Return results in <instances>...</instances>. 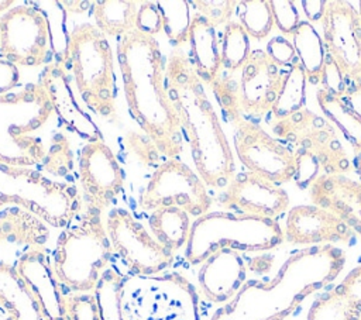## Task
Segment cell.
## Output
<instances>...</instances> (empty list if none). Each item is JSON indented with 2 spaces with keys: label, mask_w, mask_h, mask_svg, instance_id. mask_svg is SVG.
Wrapping results in <instances>:
<instances>
[{
  "label": "cell",
  "mask_w": 361,
  "mask_h": 320,
  "mask_svg": "<svg viewBox=\"0 0 361 320\" xmlns=\"http://www.w3.org/2000/svg\"><path fill=\"white\" fill-rule=\"evenodd\" d=\"M289 68H279L265 51H251L240 69L237 99L241 114L262 116L271 111Z\"/></svg>",
  "instance_id": "15"
},
{
  "label": "cell",
  "mask_w": 361,
  "mask_h": 320,
  "mask_svg": "<svg viewBox=\"0 0 361 320\" xmlns=\"http://www.w3.org/2000/svg\"><path fill=\"white\" fill-rule=\"evenodd\" d=\"M293 152H295V165H296L295 176H293L295 183L298 185V187L306 189L312 186L313 182L320 176L319 175V171L322 169L320 162L313 154L305 149H293Z\"/></svg>",
  "instance_id": "35"
},
{
  "label": "cell",
  "mask_w": 361,
  "mask_h": 320,
  "mask_svg": "<svg viewBox=\"0 0 361 320\" xmlns=\"http://www.w3.org/2000/svg\"><path fill=\"white\" fill-rule=\"evenodd\" d=\"M113 251L137 275H154L166 269L173 252L159 244L147 228L124 209H113L106 220Z\"/></svg>",
  "instance_id": "12"
},
{
  "label": "cell",
  "mask_w": 361,
  "mask_h": 320,
  "mask_svg": "<svg viewBox=\"0 0 361 320\" xmlns=\"http://www.w3.org/2000/svg\"><path fill=\"white\" fill-rule=\"evenodd\" d=\"M123 276L113 269H106L96 286V299L102 320H123L121 292Z\"/></svg>",
  "instance_id": "32"
},
{
  "label": "cell",
  "mask_w": 361,
  "mask_h": 320,
  "mask_svg": "<svg viewBox=\"0 0 361 320\" xmlns=\"http://www.w3.org/2000/svg\"><path fill=\"white\" fill-rule=\"evenodd\" d=\"M197 13L203 16L214 27L227 24L231 21L234 11L237 10L238 1L234 0H195L190 1Z\"/></svg>",
  "instance_id": "34"
},
{
  "label": "cell",
  "mask_w": 361,
  "mask_h": 320,
  "mask_svg": "<svg viewBox=\"0 0 361 320\" xmlns=\"http://www.w3.org/2000/svg\"><path fill=\"white\" fill-rule=\"evenodd\" d=\"M82 206L75 185L0 162V247L44 248L49 238L47 224L65 228Z\"/></svg>",
  "instance_id": "2"
},
{
  "label": "cell",
  "mask_w": 361,
  "mask_h": 320,
  "mask_svg": "<svg viewBox=\"0 0 361 320\" xmlns=\"http://www.w3.org/2000/svg\"><path fill=\"white\" fill-rule=\"evenodd\" d=\"M65 320H102L96 296L90 293H66Z\"/></svg>",
  "instance_id": "33"
},
{
  "label": "cell",
  "mask_w": 361,
  "mask_h": 320,
  "mask_svg": "<svg viewBox=\"0 0 361 320\" xmlns=\"http://www.w3.org/2000/svg\"><path fill=\"white\" fill-rule=\"evenodd\" d=\"M317 103L326 118L334 123L336 130H338L348 141L355 155L361 154V120L340 97H334L322 89L317 90Z\"/></svg>",
  "instance_id": "26"
},
{
  "label": "cell",
  "mask_w": 361,
  "mask_h": 320,
  "mask_svg": "<svg viewBox=\"0 0 361 320\" xmlns=\"http://www.w3.org/2000/svg\"><path fill=\"white\" fill-rule=\"evenodd\" d=\"M165 70L168 93L189 141L197 175L206 186L227 187L235 176L234 155L189 55L173 49Z\"/></svg>",
  "instance_id": "4"
},
{
  "label": "cell",
  "mask_w": 361,
  "mask_h": 320,
  "mask_svg": "<svg viewBox=\"0 0 361 320\" xmlns=\"http://www.w3.org/2000/svg\"><path fill=\"white\" fill-rule=\"evenodd\" d=\"M238 23L255 39L265 38L274 27V16L268 0H244L237 4Z\"/></svg>",
  "instance_id": "30"
},
{
  "label": "cell",
  "mask_w": 361,
  "mask_h": 320,
  "mask_svg": "<svg viewBox=\"0 0 361 320\" xmlns=\"http://www.w3.org/2000/svg\"><path fill=\"white\" fill-rule=\"evenodd\" d=\"M250 35L238 21H228L224 25L221 38V69L227 73L240 70L244 62L248 59Z\"/></svg>",
  "instance_id": "29"
},
{
  "label": "cell",
  "mask_w": 361,
  "mask_h": 320,
  "mask_svg": "<svg viewBox=\"0 0 361 320\" xmlns=\"http://www.w3.org/2000/svg\"><path fill=\"white\" fill-rule=\"evenodd\" d=\"M283 234L293 244H317L345 242L351 238L353 231L330 210L316 204H302L289 210Z\"/></svg>",
  "instance_id": "18"
},
{
  "label": "cell",
  "mask_w": 361,
  "mask_h": 320,
  "mask_svg": "<svg viewBox=\"0 0 361 320\" xmlns=\"http://www.w3.org/2000/svg\"><path fill=\"white\" fill-rule=\"evenodd\" d=\"M220 203L241 214L275 219L288 209L289 196L275 182L245 171L235 173L221 195Z\"/></svg>",
  "instance_id": "16"
},
{
  "label": "cell",
  "mask_w": 361,
  "mask_h": 320,
  "mask_svg": "<svg viewBox=\"0 0 361 320\" xmlns=\"http://www.w3.org/2000/svg\"><path fill=\"white\" fill-rule=\"evenodd\" d=\"M0 320H11L10 316L3 309H0Z\"/></svg>",
  "instance_id": "47"
},
{
  "label": "cell",
  "mask_w": 361,
  "mask_h": 320,
  "mask_svg": "<svg viewBox=\"0 0 361 320\" xmlns=\"http://www.w3.org/2000/svg\"><path fill=\"white\" fill-rule=\"evenodd\" d=\"M62 124L66 121L42 82L0 94V162L68 175L73 151Z\"/></svg>",
  "instance_id": "1"
},
{
  "label": "cell",
  "mask_w": 361,
  "mask_h": 320,
  "mask_svg": "<svg viewBox=\"0 0 361 320\" xmlns=\"http://www.w3.org/2000/svg\"><path fill=\"white\" fill-rule=\"evenodd\" d=\"M79 178L86 204L100 210L109 207L124 186L123 168L102 138L83 145L79 158Z\"/></svg>",
  "instance_id": "14"
},
{
  "label": "cell",
  "mask_w": 361,
  "mask_h": 320,
  "mask_svg": "<svg viewBox=\"0 0 361 320\" xmlns=\"http://www.w3.org/2000/svg\"><path fill=\"white\" fill-rule=\"evenodd\" d=\"M117 54L131 117L161 154L176 158L182 151V127L168 93L158 41L133 30L120 37Z\"/></svg>",
  "instance_id": "3"
},
{
  "label": "cell",
  "mask_w": 361,
  "mask_h": 320,
  "mask_svg": "<svg viewBox=\"0 0 361 320\" xmlns=\"http://www.w3.org/2000/svg\"><path fill=\"white\" fill-rule=\"evenodd\" d=\"M285 234L275 219L230 211H209L192 226L185 248V258L200 265L221 248L235 251H268L282 244Z\"/></svg>",
  "instance_id": "6"
},
{
  "label": "cell",
  "mask_w": 361,
  "mask_h": 320,
  "mask_svg": "<svg viewBox=\"0 0 361 320\" xmlns=\"http://www.w3.org/2000/svg\"><path fill=\"white\" fill-rule=\"evenodd\" d=\"M361 306L337 286L319 296L310 306L307 320H360Z\"/></svg>",
  "instance_id": "28"
},
{
  "label": "cell",
  "mask_w": 361,
  "mask_h": 320,
  "mask_svg": "<svg viewBox=\"0 0 361 320\" xmlns=\"http://www.w3.org/2000/svg\"><path fill=\"white\" fill-rule=\"evenodd\" d=\"M0 309L11 320H44L14 265L0 261Z\"/></svg>",
  "instance_id": "22"
},
{
  "label": "cell",
  "mask_w": 361,
  "mask_h": 320,
  "mask_svg": "<svg viewBox=\"0 0 361 320\" xmlns=\"http://www.w3.org/2000/svg\"><path fill=\"white\" fill-rule=\"evenodd\" d=\"M306 73L299 62H293L289 69L283 86L274 103L271 113L276 120L285 118L300 111L306 103Z\"/></svg>",
  "instance_id": "27"
},
{
  "label": "cell",
  "mask_w": 361,
  "mask_h": 320,
  "mask_svg": "<svg viewBox=\"0 0 361 320\" xmlns=\"http://www.w3.org/2000/svg\"><path fill=\"white\" fill-rule=\"evenodd\" d=\"M326 52L338 65L348 85L361 83V18L353 3L330 0L322 18Z\"/></svg>",
  "instance_id": "13"
},
{
  "label": "cell",
  "mask_w": 361,
  "mask_h": 320,
  "mask_svg": "<svg viewBox=\"0 0 361 320\" xmlns=\"http://www.w3.org/2000/svg\"><path fill=\"white\" fill-rule=\"evenodd\" d=\"M316 206L340 217L361 237V183L345 175H320L310 186Z\"/></svg>",
  "instance_id": "20"
},
{
  "label": "cell",
  "mask_w": 361,
  "mask_h": 320,
  "mask_svg": "<svg viewBox=\"0 0 361 320\" xmlns=\"http://www.w3.org/2000/svg\"><path fill=\"white\" fill-rule=\"evenodd\" d=\"M192 65L206 85H212L221 73V42H219L216 27L199 13L193 14L189 38Z\"/></svg>",
  "instance_id": "21"
},
{
  "label": "cell",
  "mask_w": 361,
  "mask_h": 320,
  "mask_svg": "<svg viewBox=\"0 0 361 320\" xmlns=\"http://www.w3.org/2000/svg\"><path fill=\"white\" fill-rule=\"evenodd\" d=\"M13 4H14L13 0H0V13L4 14L7 10L11 8L10 6H13Z\"/></svg>",
  "instance_id": "45"
},
{
  "label": "cell",
  "mask_w": 361,
  "mask_h": 320,
  "mask_svg": "<svg viewBox=\"0 0 361 320\" xmlns=\"http://www.w3.org/2000/svg\"><path fill=\"white\" fill-rule=\"evenodd\" d=\"M247 278V264L240 251L221 248L207 257L199 268L197 282L202 295L213 303L234 297Z\"/></svg>",
  "instance_id": "19"
},
{
  "label": "cell",
  "mask_w": 361,
  "mask_h": 320,
  "mask_svg": "<svg viewBox=\"0 0 361 320\" xmlns=\"http://www.w3.org/2000/svg\"><path fill=\"white\" fill-rule=\"evenodd\" d=\"M271 10L274 23L283 34H293L298 24L300 23L299 13L293 1L289 0H271Z\"/></svg>",
  "instance_id": "38"
},
{
  "label": "cell",
  "mask_w": 361,
  "mask_h": 320,
  "mask_svg": "<svg viewBox=\"0 0 361 320\" xmlns=\"http://www.w3.org/2000/svg\"><path fill=\"white\" fill-rule=\"evenodd\" d=\"M126 142L130 147V149L145 164V166L154 165L159 159V151L157 145L148 138L145 134L138 133H128L126 135Z\"/></svg>",
  "instance_id": "39"
},
{
  "label": "cell",
  "mask_w": 361,
  "mask_h": 320,
  "mask_svg": "<svg viewBox=\"0 0 361 320\" xmlns=\"http://www.w3.org/2000/svg\"><path fill=\"white\" fill-rule=\"evenodd\" d=\"M148 226L155 240L175 252L186 245L192 223L183 209L161 207L151 213Z\"/></svg>",
  "instance_id": "23"
},
{
  "label": "cell",
  "mask_w": 361,
  "mask_h": 320,
  "mask_svg": "<svg viewBox=\"0 0 361 320\" xmlns=\"http://www.w3.org/2000/svg\"><path fill=\"white\" fill-rule=\"evenodd\" d=\"M135 30L152 37L164 30L162 14L155 1H138Z\"/></svg>",
  "instance_id": "37"
},
{
  "label": "cell",
  "mask_w": 361,
  "mask_h": 320,
  "mask_svg": "<svg viewBox=\"0 0 361 320\" xmlns=\"http://www.w3.org/2000/svg\"><path fill=\"white\" fill-rule=\"evenodd\" d=\"M272 133L279 141L313 154L324 175H344L353 162L338 138L336 127L309 109H302L285 118L276 120Z\"/></svg>",
  "instance_id": "8"
},
{
  "label": "cell",
  "mask_w": 361,
  "mask_h": 320,
  "mask_svg": "<svg viewBox=\"0 0 361 320\" xmlns=\"http://www.w3.org/2000/svg\"><path fill=\"white\" fill-rule=\"evenodd\" d=\"M226 118L234 127L235 154L247 171L276 185L293 179L296 169L293 149L271 137L258 124L244 118L241 113H234Z\"/></svg>",
  "instance_id": "11"
},
{
  "label": "cell",
  "mask_w": 361,
  "mask_h": 320,
  "mask_svg": "<svg viewBox=\"0 0 361 320\" xmlns=\"http://www.w3.org/2000/svg\"><path fill=\"white\" fill-rule=\"evenodd\" d=\"M20 82L18 68L7 59H0V94L8 93Z\"/></svg>",
  "instance_id": "42"
},
{
  "label": "cell",
  "mask_w": 361,
  "mask_h": 320,
  "mask_svg": "<svg viewBox=\"0 0 361 320\" xmlns=\"http://www.w3.org/2000/svg\"><path fill=\"white\" fill-rule=\"evenodd\" d=\"M93 18L96 27L109 35H124L135 30L138 1L133 0H100L93 1Z\"/></svg>",
  "instance_id": "25"
},
{
  "label": "cell",
  "mask_w": 361,
  "mask_h": 320,
  "mask_svg": "<svg viewBox=\"0 0 361 320\" xmlns=\"http://www.w3.org/2000/svg\"><path fill=\"white\" fill-rule=\"evenodd\" d=\"M111 252L102 210L86 204L82 219L59 234L52 254V268L63 288L86 293L96 289Z\"/></svg>",
  "instance_id": "5"
},
{
  "label": "cell",
  "mask_w": 361,
  "mask_h": 320,
  "mask_svg": "<svg viewBox=\"0 0 361 320\" xmlns=\"http://www.w3.org/2000/svg\"><path fill=\"white\" fill-rule=\"evenodd\" d=\"M44 320H65L63 286L58 281L45 248L24 251L14 264Z\"/></svg>",
  "instance_id": "17"
},
{
  "label": "cell",
  "mask_w": 361,
  "mask_h": 320,
  "mask_svg": "<svg viewBox=\"0 0 361 320\" xmlns=\"http://www.w3.org/2000/svg\"><path fill=\"white\" fill-rule=\"evenodd\" d=\"M0 54L16 66H39L51 56L48 17L31 4H18L0 16Z\"/></svg>",
  "instance_id": "10"
},
{
  "label": "cell",
  "mask_w": 361,
  "mask_h": 320,
  "mask_svg": "<svg viewBox=\"0 0 361 320\" xmlns=\"http://www.w3.org/2000/svg\"><path fill=\"white\" fill-rule=\"evenodd\" d=\"M357 4L360 6V8H358V14H360V18H361V1H357Z\"/></svg>",
  "instance_id": "48"
},
{
  "label": "cell",
  "mask_w": 361,
  "mask_h": 320,
  "mask_svg": "<svg viewBox=\"0 0 361 320\" xmlns=\"http://www.w3.org/2000/svg\"><path fill=\"white\" fill-rule=\"evenodd\" d=\"M140 206L152 211L161 207H180L197 219L209 213L212 197L206 183L189 165L169 158L154 171L140 196Z\"/></svg>",
  "instance_id": "9"
},
{
  "label": "cell",
  "mask_w": 361,
  "mask_h": 320,
  "mask_svg": "<svg viewBox=\"0 0 361 320\" xmlns=\"http://www.w3.org/2000/svg\"><path fill=\"white\" fill-rule=\"evenodd\" d=\"M292 44L307 80L312 85H319L320 72L326 59V49L313 24L307 20H300L292 34Z\"/></svg>",
  "instance_id": "24"
},
{
  "label": "cell",
  "mask_w": 361,
  "mask_h": 320,
  "mask_svg": "<svg viewBox=\"0 0 361 320\" xmlns=\"http://www.w3.org/2000/svg\"><path fill=\"white\" fill-rule=\"evenodd\" d=\"M326 3L324 0H303L302 7L306 14L307 21H322L324 11H326Z\"/></svg>",
  "instance_id": "44"
},
{
  "label": "cell",
  "mask_w": 361,
  "mask_h": 320,
  "mask_svg": "<svg viewBox=\"0 0 361 320\" xmlns=\"http://www.w3.org/2000/svg\"><path fill=\"white\" fill-rule=\"evenodd\" d=\"M66 58L85 104L106 118H116V78L113 51L94 24L75 27L66 41Z\"/></svg>",
  "instance_id": "7"
},
{
  "label": "cell",
  "mask_w": 361,
  "mask_h": 320,
  "mask_svg": "<svg viewBox=\"0 0 361 320\" xmlns=\"http://www.w3.org/2000/svg\"><path fill=\"white\" fill-rule=\"evenodd\" d=\"M343 293L361 306V265L354 268L337 286Z\"/></svg>",
  "instance_id": "41"
},
{
  "label": "cell",
  "mask_w": 361,
  "mask_h": 320,
  "mask_svg": "<svg viewBox=\"0 0 361 320\" xmlns=\"http://www.w3.org/2000/svg\"><path fill=\"white\" fill-rule=\"evenodd\" d=\"M354 168L360 176V183H361V154L357 155V159H355V164H354Z\"/></svg>",
  "instance_id": "46"
},
{
  "label": "cell",
  "mask_w": 361,
  "mask_h": 320,
  "mask_svg": "<svg viewBox=\"0 0 361 320\" xmlns=\"http://www.w3.org/2000/svg\"><path fill=\"white\" fill-rule=\"evenodd\" d=\"M319 85L322 90L327 92L334 97H341L348 87V82L345 76L343 75L338 65L333 61V58L327 52H326V59L320 72Z\"/></svg>",
  "instance_id": "36"
},
{
  "label": "cell",
  "mask_w": 361,
  "mask_h": 320,
  "mask_svg": "<svg viewBox=\"0 0 361 320\" xmlns=\"http://www.w3.org/2000/svg\"><path fill=\"white\" fill-rule=\"evenodd\" d=\"M265 52L279 68H289L293 62H296V52L292 41L283 37H274L267 44Z\"/></svg>",
  "instance_id": "40"
},
{
  "label": "cell",
  "mask_w": 361,
  "mask_h": 320,
  "mask_svg": "<svg viewBox=\"0 0 361 320\" xmlns=\"http://www.w3.org/2000/svg\"><path fill=\"white\" fill-rule=\"evenodd\" d=\"M340 99L361 120V83L348 85L345 93Z\"/></svg>",
  "instance_id": "43"
},
{
  "label": "cell",
  "mask_w": 361,
  "mask_h": 320,
  "mask_svg": "<svg viewBox=\"0 0 361 320\" xmlns=\"http://www.w3.org/2000/svg\"><path fill=\"white\" fill-rule=\"evenodd\" d=\"M360 320H361V319H360Z\"/></svg>",
  "instance_id": "49"
},
{
  "label": "cell",
  "mask_w": 361,
  "mask_h": 320,
  "mask_svg": "<svg viewBox=\"0 0 361 320\" xmlns=\"http://www.w3.org/2000/svg\"><path fill=\"white\" fill-rule=\"evenodd\" d=\"M164 23V31L169 41L175 45H182L188 42L189 28L192 23L190 16V1L175 0V1H155Z\"/></svg>",
  "instance_id": "31"
}]
</instances>
